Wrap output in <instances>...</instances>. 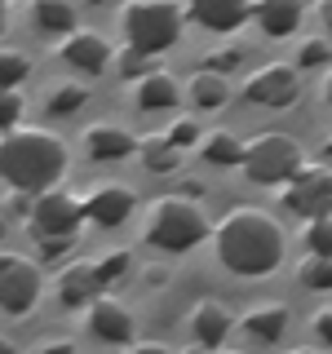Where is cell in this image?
I'll list each match as a JSON object with an SVG mask.
<instances>
[{"label": "cell", "instance_id": "cell-21", "mask_svg": "<svg viewBox=\"0 0 332 354\" xmlns=\"http://www.w3.org/2000/svg\"><path fill=\"white\" fill-rule=\"evenodd\" d=\"M199 155L208 164H217V169H230V164H243V142L230 129H208L199 138Z\"/></svg>", "mask_w": 332, "mask_h": 354}, {"label": "cell", "instance_id": "cell-20", "mask_svg": "<svg viewBox=\"0 0 332 354\" xmlns=\"http://www.w3.org/2000/svg\"><path fill=\"white\" fill-rule=\"evenodd\" d=\"M138 160L147 164L151 173H173L177 160H182V147L169 138V129L164 133H142L138 138Z\"/></svg>", "mask_w": 332, "mask_h": 354}, {"label": "cell", "instance_id": "cell-18", "mask_svg": "<svg viewBox=\"0 0 332 354\" xmlns=\"http://www.w3.org/2000/svg\"><path fill=\"white\" fill-rule=\"evenodd\" d=\"M252 18L266 36H293L306 18V0H252Z\"/></svg>", "mask_w": 332, "mask_h": 354}, {"label": "cell", "instance_id": "cell-13", "mask_svg": "<svg viewBox=\"0 0 332 354\" xmlns=\"http://www.w3.org/2000/svg\"><path fill=\"white\" fill-rule=\"evenodd\" d=\"M186 18L204 31H239L252 18V0H182Z\"/></svg>", "mask_w": 332, "mask_h": 354}, {"label": "cell", "instance_id": "cell-31", "mask_svg": "<svg viewBox=\"0 0 332 354\" xmlns=\"http://www.w3.org/2000/svg\"><path fill=\"white\" fill-rule=\"evenodd\" d=\"M328 58H332V44L328 40H302V49H297V66H306V71L324 66Z\"/></svg>", "mask_w": 332, "mask_h": 354}, {"label": "cell", "instance_id": "cell-8", "mask_svg": "<svg viewBox=\"0 0 332 354\" xmlns=\"http://www.w3.org/2000/svg\"><path fill=\"white\" fill-rule=\"evenodd\" d=\"M243 102L252 106H270V111H284L297 102V93H302V75H297V66L288 62H266L257 71H248V80H243Z\"/></svg>", "mask_w": 332, "mask_h": 354}, {"label": "cell", "instance_id": "cell-22", "mask_svg": "<svg viewBox=\"0 0 332 354\" xmlns=\"http://www.w3.org/2000/svg\"><path fill=\"white\" fill-rule=\"evenodd\" d=\"M31 22L49 36H66L75 31V9L71 0H31Z\"/></svg>", "mask_w": 332, "mask_h": 354}, {"label": "cell", "instance_id": "cell-4", "mask_svg": "<svg viewBox=\"0 0 332 354\" xmlns=\"http://www.w3.org/2000/svg\"><path fill=\"white\" fill-rule=\"evenodd\" d=\"M182 22H186V5H177V0H124V9H120V36H124V44L155 58V53L177 44Z\"/></svg>", "mask_w": 332, "mask_h": 354}, {"label": "cell", "instance_id": "cell-33", "mask_svg": "<svg viewBox=\"0 0 332 354\" xmlns=\"http://www.w3.org/2000/svg\"><path fill=\"white\" fill-rule=\"evenodd\" d=\"M239 62H243V49H235V44H230V49H217V53H208L204 58V66L208 71H239Z\"/></svg>", "mask_w": 332, "mask_h": 354}, {"label": "cell", "instance_id": "cell-30", "mask_svg": "<svg viewBox=\"0 0 332 354\" xmlns=\"http://www.w3.org/2000/svg\"><path fill=\"white\" fill-rule=\"evenodd\" d=\"M31 239H36V248H40L44 261H62L66 252L75 248V235H31Z\"/></svg>", "mask_w": 332, "mask_h": 354}, {"label": "cell", "instance_id": "cell-28", "mask_svg": "<svg viewBox=\"0 0 332 354\" xmlns=\"http://www.w3.org/2000/svg\"><path fill=\"white\" fill-rule=\"evenodd\" d=\"M0 75H5V88H18L31 75V58L18 53V49H5V53H0Z\"/></svg>", "mask_w": 332, "mask_h": 354}, {"label": "cell", "instance_id": "cell-25", "mask_svg": "<svg viewBox=\"0 0 332 354\" xmlns=\"http://www.w3.org/2000/svg\"><path fill=\"white\" fill-rule=\"evenodd\" d=\"M84 102H89V88L84 84H58L49 93V111H53V115H75Z\"/></svg>", "mask_w": 332, "mask_h": 354}, {"label": "cell", "instance_id": "cell-5", "mask_svg": "<svg viewBox=\"0 0 332 354\" xmlns=\"http://www.w3.org/2000/svg\"><path fill=\"white\" fill-rule=\"evenodd\" d=\"M302 142L293 138V133H252L248 142H243V177H248L252 186H279L302 169Z\"/></svg>", "mask_w": 332, "mask_h": 354}, {"label": "cell", "instance_id": "cell-35", "mask_svg": "<svg viewBox=\"0 0 332 354\" xmlns=\"http://www.w3.org/2000/svg\"><path fill=\"white\" fill-rule=\"evenodd\" d=\"M0 120H5V129H14L22 120V93L18 88H5V102H0Z\"/></svg>", "mask_w": 332, "mask_h": 354}, {"label": "cell", "instance_id": "cell-17", "mask_svg": "<svg viewBox=\"0 0 332 354\" xmlns=\"http://www.w3.org/2000/svg\"><path fill=\"white\" fill-rule=\"evenodd\" d=\"M80 142H84V151L93 155V160H129L133 151H138V138H133L129 129H120V124H89L80 133Z\"/></svg>", "mask_w": 332, "mask_h": 354}, {"label": "cell", "instance_id": "cell-11", "mask_svg": "<svg viewBox=\"0 0 332 354\" xmlns=\"http://www.w3.org/2000/svg\"><path fill=\"white\" fill-rule=\"evenodd\" d=\"M102 292H107V283H102V274H98V261H71V266H62V274H58V301L66 310H89Z\"/></svg>", "mask_w": 332, "mask_h": 354}, {"label": "cell", "instance_id": "cell-38", "mask_svg": "<svg viewBox=\"0 0 332 354\" xmlns=\"http://www.w3.org/2000/svg\"><path fill=\"white\" fill-rule=\"evenodd\" d=\"M133 354H173L164 341H133Z\"/></svg>", "mask_w": 332, "mask_h": 354}, {"label": "cell", "instance_id": "cell-15", "mask_svg": "<svg viewBox=\"0 0 332 354\" xmlns=\"http://www.w3.org/2000/svg\"><path fill=\"white\" fill-rule=\"evenodd\" d=\"M186 324H191V337H195V346H204V350H217V346H226L230 328H235V315H230V310L221 306V301H213V297H204V301H195V306H191Z\"/></svg>", "mask_w": 332, "mask_h": 354}, {"label": "cell", "instance_id": "cell-36", "mask_svg": "<svg viewBox=\"0 0 332 354\" xmlns=\"http://www.w3.org/2000/svg\"><path fill=\"white\" fill-rule=\"evenodd\" d=\"M44 350H62V354H71V350H75V341H66V337H49V341H40V346H36V354H44Z\"/></svg>", "mask_w": 332, "mask_h": 354}, {"label": "cell", "instance_id": "cell-2", "mask_svg": "<svg viewBox=\"0 0 332 354\" xmlns=\"http://www.w3.org/2000/svg\"><path fill=\"white\" fill-rule=\"evenodd\" d=\"M66 164H71V151H66V142L53 129H44V124L5 129V142H0L5 186H22V191L40 195L66 177Z\"/></svg>", "mask_w": 332, "mask_h": 354}, {"label": "cell", "instance_id": "cell-27", "mask_svg": "<svg viewBox=\"0 0 332 354\" xmlns=\"http://www.w3.org/2000/svg\"><path fill=\"white\" fill-rule=\"evenodd\" d=\"M306 252H328L332 257V213L306 221Z\"/></svg>", "mask_w": 332, "mask_h": 354}, {"label": "cell", "instance_id": "cell-32", "mask_svg": "<svg viewBox=\"0 0 332 354\" xmlns=\"http://www.w3.org/2000/svg\"><path fill=\"white\" fill-rule=\"evenodd\" d=\"M169 138L186 151V147H199V138H204V133H199V124H195L191 115H182V120H173V124H169Z\"/></svg>", "mask_w": 332, "mask_h": 354}, {"label": "cell", "instance_id": "cell-37", "mask_svg": "<svg viewBox=\"0 0 332 354\" xmlns=\"http://www.w3.org/2000/svg\"><path fill=\"white\" fill-rule=\"evenodd\" d=\"M142 279H147V288H164L169 270H164V266H147V270H142Z\"/></svg>", "mask_w": 332, "mask_h": 354}, {"label": "cell", "instance_id": "cell-12", "mask_svg": "<svg viewBox=\"0 0 332 354\" xmlns=\"http://www.w3.org/2000/svg\"><path fill=\"white\" fill-rule=\"evenodd\" d=\"M58 53H62L66 66H75V71H84V75L107 71V62H111V44H107V36H98V31H89V27L66 31L62 44H58Z\"/></svg>", "mask_w": 332, "mask_h": 354}, {"label": "cell", "instance_id": "cell-24", "mask_svg": "<svg viewBox=\"0 0 332 354\" xmlns=\"http://www.w3.org/2000/svg\"><path fill=\"white\" fill-rule=\"evenodd\" d=\"M297 279H302V288L332 292V257H328V252H306L302 266H297Z\"/></svg>", "mask_w": 332, "mask_h": 354}, {"label": "cell", "instance_id": "cell-3", "mask_svg": "<svg viewBox=\"0 0 332 354\" xmlns=\"http://www.w3.org/2000/svg\"><path fill=\"white\" fill-rule=\"evenodd\" d=\"M208 221L199 213V204L191 195H160L147 204V217H142V239L151 248L164 252H191L195 243H204Z\"/></svg>", "mask_w": 332, "mask_h": 354}, {"label": "cell", "instance_id": "cell-6", "mask_svg": "<svg viewBox=\"0 0 332 354\" xmlns=\"http://www.w3.org/2000/svg\"><path fill=\"white\" fill-rule=\"evenodd\" d=\"M279 204H284V213H293L302 221L332 213V169L328 164H302L279 186Z\"/></svg>", "mask_w": 332, "mask_h": 354}, {"label": "cell", "instance_id": "cell-10", "mask_svg": "<svg viewBox=\"0 0 332 354\" xmlns=\"http://www.w3.org/2000/svg\"><path fill=\"white\" fill-rule=\"evenodd\" d=\"M133 328H138V319H133V310L120 301V297L102 292L93 306H89V332H93L98 341H107V346H129Z\"/></svg>", "mask_w": 332, "mask_h": 354}, {"label": "cell", "instance_id": "cell-41", "mask_svg": "<svg viewBox=\"0 0 332 354\" xmlns=\"http://www.w3.org/2000/svg\"><path fill=\"white\" fill-rule=\"evenodd\" d=\"M324 151H328V155H332V133H328V142H324Z\"/></svg>", "mask_w": 332, "mask_h": 354}, {"label": "cell", "instance_id": "cell-34", "mask_svg": "<svg viewBox=\"0 0 332 354\" xmlns=\"http://www.w3.org/2000/svg\"><path fill=\"white\" fill-rule=\"evenodd\" d=\"M310 332H315L319 346H332V306H319L315 315H310Z\"/></svg>", "mask_w": 332, "mask_h": 354}, {"label": "cell", "instance_id": "cell-19", "mask_svg": "<svg viewBox=\"0 0 332 354\" xmlns=\"http://www.w3.org/2000/svg\"><path fill=\"white\" fill-rule=\"evenodd\" d=\"M133 102H138V111H173L177 106V80L169 71H151L138 75L133 80Z\"/></svg>", "mask_w": 332, "mask_h": 354}, {"label": "cell", "instance_id": "cell-29", "mask_svg": "<svg viewBox=\"0 0 332 354\" xmlns=\"http://www.w3.org/2000/svg\"><path fill=\"white\" fill-rule=\"evenodd\" d=\"M116 66H120V75H124L129 84L138 80V75H147V71H151V66H147V53H142V49H133V44H124V49L116 53Z\"/></svg>", "mask_w": 332, "mask_h": 354}, {"label": "cell", "instance_id": "cell-16", "mask_svg": "<svg viewBox=\"0 0 332 354\" xmlns=\"http://www.w3.org/2000/svg\"><path fill=\"white\" fill-rule=\"evenodd\" d=\"M239 324H243V332H248L252 341H261V346H275V341L288 332V324H293V315H288L284 301H257V306L243 310Z\"/></svg>", "mask_w": 332, "mask_h": 354}, {"label": "cell", "instance_id": "cell-26", "mask_svg": "<svg viewBox=\"0 0 332 354\" xmlns=\"http://www.w3.org/2000/svg\"><path fill=\"white\" fill-rule=\"evenodd\" d=\"M129 270H133V252H129V248H116V252H107V257L98 261V274H102L107 288H116Z\"/></svg>", "mask_w": 332, "mask_h": 354}, {"label": "cell", "instance_id": "cell-23", "mask_svg": "<svg viewBox=\"0 0 332 354\" xmlns=\"http://www.w3.org/2000/svg\"><path fill=\"white\" fill-rule=\"evenodd\" d=\"M226 97H230V84H226V75L221 71H199L195 80H191V102L199 111H217V106H226Z\"/></svg>", "mask_w": 332, "mask_h": 354}, {"label": "cell", "instance_id": "cell-14", "mask_svg": "<svg viewBox=\"0 0 332 354\" xmlns=\"http://www.w3.org/2000/svg\"><path fill=\"white\" fill-rule=\"evenodd\" d=\"M133 208H138V199L120 182H102L84 195V213H89V221H98V226H124Z\"/></svg>", "mask_w": 332, "mask_h": 354}, {"label": "cell", "instance_id": "cell-40", "mask_svg": "<svg viewBox=\"0 0 332 354\" xmlns=\"http://www.w3.org/2000/svg\"><path fill=\"white\" fill-rule=\"evenodd\" d=\"M324 22H328V31H332V0L324 5Z\"/></svg>", "mask_w": 332, "mask_h": 354}, {"label": "cell", "instance_id": "cell-1", "mask_svg": "<svg viewBox=\"0 0 332 354\" xmlns=\"http://www.w3.org/2000/svg\"><path fill=\"white\" fill-rule=\"evenodd\" d=\"M213 248H217V261L230 274L261 279V274L279 270L288 235H284L279 221H275V213H266L257 204H235L213 226Z\"/></svg>", "mask_w": 332, "mask_h": 354}, {"label": "cell", "instance_id": "cell-39", "mask_svg": "<svg viewBox=\"0 0 332 354\" xmlns=\"http://www.w3.org/2000/svg\"><path fill=\"white\" fill-rule=\"evenodd\" d=\"M324 97H328V106H332V71H328V80H324Z\"/></svg>", "mask_w": 332, "mask_h": 354}, {"label": "cell", "instance_id": "cell-7", "mask_svg": "<svg viewBox=\"0 0 332 354\" xmlns=\"http://www.w3.org/2000/svg\"><path fill=\"white\" fill-rule=\"evenodd\" d=\"M44 292V270L40 261L22 257V252H5L0 257V310H5L9 319L27 315V310H36Z\"/></svg>", "mask_w": 332, "mask_h": 354}, {"label": "cell", "instance_id": "cell-9", "mask_svg": "<svg viewBox=\"0 0 332 354\" xmlns=\"http://www.w3.org/2000/svg\"><path fill=\"white\" fill-rule=\"evenodd\" d=\"M84 199H75L71 191H62V186H49V191L36 195V208H31L27 217V230L31 235H75L84 221Z\"/></svg>", "mask_w": 332, "mask_h": 354}]
</instances>
